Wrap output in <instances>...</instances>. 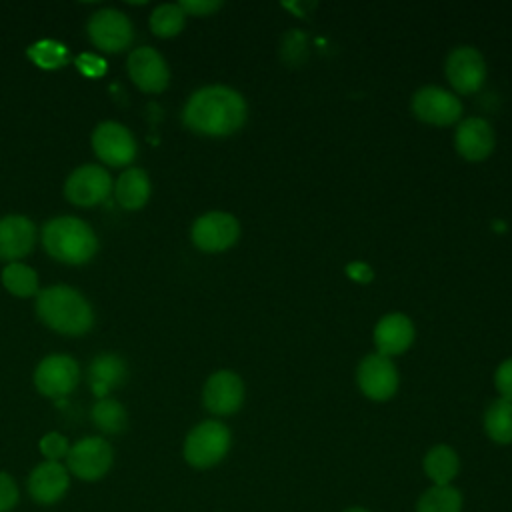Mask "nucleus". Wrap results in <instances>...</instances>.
Here are the masks:
<instances>
[{
  "mask_svg": "<svg viewBox=\"0 0 512 512\" xmlns=\"http://www.w3.org/2000/svg\"><path fill=\"white\" fill-rule=\"evenodd\" d=\"M458 152L472 162L484 160L494 148V132L482 118H468L456 130Z\"/></svg>",
  "mask_w": 512,
  "mask_h": 512,
  "instance_id": "obj_18",
  "label": "nucleus"
},
{
  "mask_svg": "<svg viewBox=\"0 0 512 512\" xmlns=\"http://www.w3.org/2000/svg\"><path fill=\"white\" fill-rule=\"evenodd\" d=\"M182 118L194 132L226 136L244 124L246 102L228 86H206L190 96Z\"/></svg>",
  "mask_w": 512,
  "mask_h": 512,
  "instance_id": "obj_1",
  "label": "nucleus"
},
{
  "mask_svg": "<svg viewBox=\"0 0 512 512\" xmlns=\"http://www.w3.org/2000/svg\"><path fill=\"white\" fill-rule=\"evenodd\" d=\"M76 66L82 74L86 76H102L104 70H106V62L94 54H82L78 60H76Z\"/></svg>",
  "mask_w": 512,
  "mask_h": 512,
  "instance_id": "obj_32",
  "label": "nucleus"
},
{
  "mask_svg": "<svg viewBox=\"0 0 512 512\" xmlns=\"http://www.w3.org/2000/svg\"><path fill=\"white\" fill-rule=\"evenodd\" d=\"M78 374L80 372L74 358L66 354H52L38 364L34 372V386L44 396L62 398L76 388Z\"/></svg>",
  "mask_w": 512,
  "mask_h": 512,
  "instance_id": "obj_8",
  "label": "nucleus"
},
{
  "mask_svg": "<svg viewBox=\"0 0 512 512\" xmlns=\"http://www.w3.org/2000/svg\"><path fill=\"white\" fill-rule=\"evenodd\" d=\"M40 320L60 334L80 336L92 328L94 314L86 298L70 286H50L36 298Z\"/></svg>",
  "mask_w": 512,
  "mask_h": 512,
  "instance_id": "obj_2",
  "label": "nucleus"
},
{
  "mask_svg": "<svg viewBox=\"0 0 512 512\" xmlns=\"http://www.w3.org/2000/svg\"><path fill=\"white\" fill-rule=\"evenodd\" d=\"M68 440L58 434V432H48L42 440H40V452L46 456V460L50 462H58L60 458L68 456Z\"/></svg>",
  "mask_w": 512,
  "mask_h": 512,
  "instance_id": "obj_29",
  "label": "nucleus"
},
{
  "mask_svg": "<svg viewBox=\"0 0 512 512\" xmlns=\"http://www.w3.org/2000/svg\"><path fill=\"white\" fill-rule=\"evenodd\" d=\"M110 190H112L110 174L96 164H86L76 168L64 184L66 198L72 204L84 206V208L104 202Z\"/></svg>",
  "mask_w": 512,
  "mask_h": 512,
  "instance_id": "obj_7",
  "label": "nucleus"
},
{
  "mask_svg": "<svg viewBox=\"0 0 512 512\" xmlns=\"http://www.w3.org/2000/svg\"><path fill=\"white\" fill-rule=\"evenodd\" d=\"M42 244L54 260L64 264H84L98 250L92 228L74 216H60L46 222L42 228Z\"/></svg>",
  "mask_w": 512,
  "mask_h": 512,
  "instance_id": "obj_3",
  "label": "nucleus"
},
{
  "mask_svg": "<svg viewBox=\"0 0 512 512\" xmlns=\"http://www.w3.org/2000/svg\"><path fill=\"white\" fill-rule=\"evenodd\" d=\"M2 284L4 288L20 298H28L38 292V276L36 272L20 262H10L2 270Z\"/></svg>",
  "mask_w": 512,
  "mask_h": 512,
  "instance_id": "obj_26",
  "label": "nucleus"
},
{
  "mask_svg": "<svg viewBox=\"0 0 512 512\" xmlns=\"http://www.w3.org/2000/svg\"><path fill=\"white\" fill-rule=\"evenodd\" d=\"M238 234V220L226 212H208L192 226V240L204 252L226 250L236 242Z\"/></svg>",
  "mask_w": 512,
  "mask_h": 512,
  "instance_id": "obj_10",
  "label": "nucleus"
},
{
  "mask_svg": "<svg viewBox=\"0 0 512 512\" xmlns=\"http://www.w3.org/2000/svg\"><path fill=\"white\" fill-rule=\"evenodd\" d=\"M128 74L132 82L144 92H162L170 80L164 58L150 46H142L130 52Z\"/></svg>",
  "mask_w": 512,
  "mask_h": 512,
  "instance_id": "obj_14",
  "label": "nucleus"
},
{
  "mask_svg": "<svg viewBox=\"0 0 512 512\" xmlns=\"http://www.w3.org/2000/svg\"><path fill=\"white\" fill-rule=\"evenodd\" d=\"M202 398H204V406L212 414L226 416L240 408L244 400V384L234 372L220 370L206 380Z\"/></svg>",
  "mask_w": 512,
  "mask_h": 512,
  "instance_id": "obj_15",
  "label": "nucleus"
},
{
  "mask_svg": "<svg viewBox=\"0 0 512 512\" xmlns=\"http://www.w3.org/2000/svg\"><path fill=\"white\" fill-rule=\"evenodd\" d=\"M358 386L372 400H386L398 388V374L384 354H370L358 366Z\"/></svg>",
  "mask_w": 512,
  "mask_h": 512,
  "instance_id": "obj_12",
  "label": "nucleus"
},
{
  "mask_svg": "<svg viewBox=\"0 0 512 512\" xmlns=\"http://www.w3.org/2000/svg\"><path fill=\"white\" fill-rule=\"evenodd\" d=\"M180 8L186 12V14H194V16H206L214 10L220 8V2L218 0H182L180 2Z\"/></svg>",
  "mask_w": 512,
  "mask_h": 512,
  "instance_id": "obj_33",
  "label": "nucleus"
},
{
  "mask_svg": "<svg viewBox=\"0 0 512 512\" xmlns=\"http://www.w3.org/2000/svg\"><path fill=\"white\" fill-rule=\"evenodd\" d=\"M96 156L110 166H126L136 156V142L130 130L118 122H102L92 132Z\"/></svg>",
  "mask_w": 512,
  "mask_h": 512,
  "instance_id": "obj_9",
  "label": "nucleus"
},
{
  "mask_svg": "<svg viewBox=\"0 0 512 512\" xmlns=\"http://www.w3.org/2000/svg\"><path fill=\"white\" fill-rule=\"evenodd\" d=\"M34 246V224L26 216L10 214L0 218V260L26 256Z\"/></svg>",
  "mask_w": 512,
  "mask_h": 512,
  "instance_id": "obj_17",
  "label": "nucleus"
},
{
  "mask_svg": "<svg viewBox=\"0 0 512 512\" xmlns=\"http://www.w3.org/2000/svg\"><path fill=\"white\" fill-rule=\"evenodd\" d=\"M484 430L498 444L512 442V400H494L484 414Z\"/></svg>",
  "mask_w": 512,
  "mask_h": 512,
  "instance_id": "obj_23",
  "label": "nucleus"
},
{
  "mask_svg": "<svg viewBox=\"0 0 512 512\" xmlns=\"http://www.w3.org/2000/svg\"><path fill=\"white\" fill-rule=\"evenodd\" d=\"M16 502H18L16 482L6 472H0V512L12 510Z\"/></svg>",
  "mask_w": 512,
  "mask_h": 512,
  "instance_id": "obj_30",
  "label": "nucleus"
},
{
  "mask_svg": "<svg viewBox=\"0 0 512 512\" xmlns=\"http://www.w3.org/2000/svg\"><path fill=\"white\" fill-rule=\"evenodd\" d=\"M68 490V472L60 462L38 464L28 478V492L38 504H54Z\"/></svg>",
  "mask_w": 512,
  "mask_h": 512,
  "instance_id": "obj_16",
  "label": "nucleus"
},
{
  "mask_svg": "<svg viewBox=\"0 0 512 512\" xmlns=\"http://www.w3.org/2000/svg\"><path fill=\"white\" fill-rule=\"evenodd\" d=\"M496 388L504 400H512V358L504 360L496 370Z\"/></svg>",
  "mask_w": 512,
  "mask_h": 512,
  "instance_id": "obj_31",
  "label": "nucleus"
},
{
  "mask_svg": "<svg viewBox=\"0 0 512 512\" xmlns=\"http://www.w3.org/2000/svg\"><path fill=\"white\" fill-rule=\"evenodd\" d=\"M126 378V364L116 354H100L92 360L88 368L90 388L98 398H106V394L120 386Z\"/></svg>",
  "mask_w": 512,
  "mask_h": 512,
  "instance_id": "obj_20",
  "label": "nucleus"
},
{
  "mask_svg": "<svg viewBox=\"0 0 512 512\" xmlns=\"http://www.w3.org/2000/svg\"><path fill=\"white\" fill-rule=\"evenodd\" d=\"M346 272H348L352 278H356V280H370V278H372V270H370L366 264H362V262L350 264V266L346 268Z\"/></svg>",
  "mask_w": 512,
  "mask_h": 512,
  "instance_id": "obj_34",
  "label": "nucleus"
},
{
  "mask_svg": "<svg viewBox=\"0 0 512 512\" xmlns=\"http://www.w3.org/2000/svg\"><path fill=\"white\" fill-rule=\"evenodd\" d=\"M446 76L458 92H476L486 80V62L476 48H454L446 60Z\"/></svg>",
  "mask_w": 512,
  "mask_h": 512,
  "instance_id": "obj_11",
  "label": "nucleus"
},
{
  "mask_svg": "<svg viewBox=\"0 0 512 512\" xmlns=\"http://www.w3.org/2000/svg\"><path fill=\"white\" fill-rule=\"evenodd\" d=\"M28 56L40 68L54 70V68H60L62 64H66L68 50L64 44H60L56 40H40L28 48Z\"/></svg>",
  "mask_w": 512,
  "mask_h": 512,
  "instance_id": "obj_28",
  "label": "nucleus"
},
{
  "mask_svg": "<svg viewBox=\"0 0 512 512\" xmlns=\"http://www.w3.org/2000/svg\"><path fill=\"white\" fill-rule=\"evenodd\" d=\"M346 512H368V510H364V508H348Z\"/></svg>",
  "mask_w": 512,
  "mask_h": 512,
  "instance_id": "obj_35",
  "label": "nucleus"
},
{
  "mask_svg": "<svg viewBox=\"0 0 512 512\" xmlns=\"http://www.w3.org/2000/svg\"><path fill=\"white\" fill-rule=\"evenodd\" d=\"M414 340V326L404 314H388L374 328L378 354L392 356L404 352Z\"/></svg>",
  "mask_w": 512,
  "mask_h": 512,
  "instance_id": "obj_19",
  "label": "nucleus"
},
{
  "mask_svg": "<svg viewBox=\"0 0 512 512\" xmlns=\"http://www.w3.org/2000/svg\"><path fill=\"white\" fill-rule=\"evenodd\" d=\"M412 110L420 120L444 126L456 122L462 112V104L452 92L438 86H426L414 94Z\"/></svg>",
  "mask_w": 512,
  "mask_h": 512,
  "instance_id": "obj_13",
  "label": "nucleus"
},
{
  "mask_svg": "<svg viewBox=\"0 0 512 512\" xmlns=\"http://www.w3.org/2000/svg\"><path fill=\"white\" fill-rule=\"evenodd\" d=\"M462 494L452 486H432L428 488L416 504V512H460Z\"/></svg>",
  "mask_w": 512,
  "mask_h": 512,
  "instance_id": "obj_24",
  "label": "nucleus"
},
{
  "mask_svg": "<svg viewBox=\"0 0 512 512\" xmlns=\"http://www.w3.org/2000/svg\"><path fill=\"white\" fill-rule=\"evenodd\" d=\"M458 468H460L458 456L446 444H438L430 448L428 454L424 456V472L434 482V486H448L456 478Z\"/></svg>",
  "mask_w": 512,
  "mask_h": 512,
  "instance_id": "obj_22",
  "label": "nucleus"
},
{
  "mask_svg": "<svg viewBox=\"0 0 512 512\" xmlns=\"http://www.w3.org/2000/svg\"><path fill=\"white\" fill-rule=\"evenodd\" d=\"M186 12L180 8V4H160L150 14V28L160 38L176 36L184 28Z\"/></svg>",
  "mask_w": 512,
  "mask_h": 512,
  "instance_id": "obj_27",
  "label": "nucleus"
},
{
  "mask_svg": "<svg viewBox=\"0 0 512 512\" xmlns=\"http://www.w3.org/2000/svg\"><path fill=\"white\" fill-rule=\"evenodd\" d=\"M116 200L126 210H138L148 202L150 196V180L148 174L140 168H128L122 172L114 186Z\"/></svg>",
  "mask_w": 512,
  "mask_h": 512,
  "instance_id": "obj_21",
  "label": "nucleus"
},
{
  "mask_svg": "<svg viewBox=\"0 0 512 512\" xmlns=\"http://www.w3.org/2000/svg\"><path fill=\"white\" fill-rule=\"evenodd\" d=\"M114 460L112 446L98 436H88L76 442L66 456L68 470L82 480H98L102 478Z\"/></svg>",
  "mask_w": 512,
  "mask_h": 512,
  "instance_id": "obj_5",
  "label": "nucleus"
},
{
  "mask_svg": "<svg viewBox=\"0 0 512 512\" xmlns=\"http://www.w3.org/2000/svg\"><path fill=\"white\" fill-rule=\"evenodd\" d=\"M88 36L92 44L104 52H122L130 46L134 30L128 16H124L120 10L104 8L90 16Z\"/></svg>",
  "mask_w": 512,
  "mask_h": 512,
  "instance_id": "obj_6",
  "label": "nucleus"
},
{
  "mask_svg": "<svg viewBox=\"0 0 512 512\" xmlns=\"http://www.w3.org/2000/svg\"><path fill=\"white\" fill-rule=\"evenodd\" d=\"M94 424L106 434H120L128 424V414L118 400L100 398L92 408Z\"/></svg>",
  "mask_w": 512,
  "mask_h": 512,
  "instance_id": "obj_25",
  "label": "nucleus"
},
{
  "mask_svg": "<svg viewBox=\"0 0 512 512\" xmlns=\"http://www.w3.org/2000/svg\"><path fill=\"white\" fill-rule=\"evenodd\" d=\"M230 448V430L216 420H206L190 430L184 442V458L194 468L218 464Z\"/></svg>",
  "mask_w": 512,
  "mask_h": 512,
  "instance_id": "obj_4",
  "label": "nucleus"
}]
</instances>
